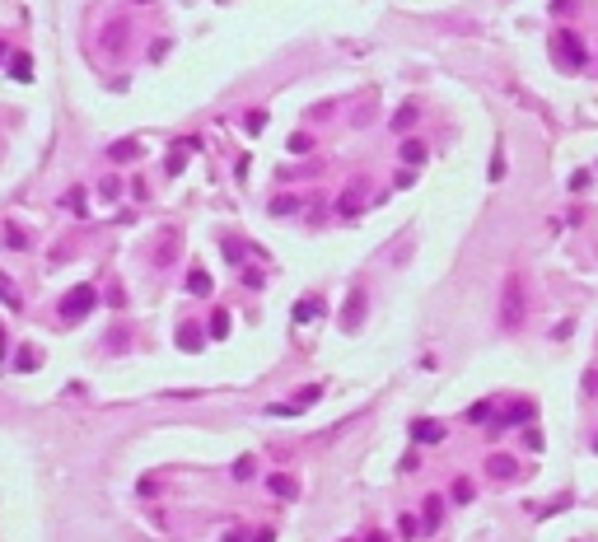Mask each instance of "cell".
Here are the masks:
<instances>
[{"instance_id":"cell-1","label":"cell","mask_w":598,"mask_h":542,"mask_svg":"<svg viewBox=\"0 0 598 542\" xmlns=\"http://www.w3.org/2000/svg\"><path fill=\"white\" fill-rule=\"evenodd\" d=\"M528 304H523V276L519 271H510V281H505V299H500V323L505 328H519Z\"/></svg>"},{"instance_id":"cell-2","label":"cell","mask_w":598,"mask_h":542,"mask_svg":"<svg viewBox=\"0 0 598 542\" xmlns=\"http://www.w3.org/2000/svg\"><path fill=\"white\" fill-rule=\"evenodd\" d=\"M551 47H556V66H561V71H580V66H589V52H584V42H580V38H575V33H566V28H561V33H556V38H551Z\"/></svg>"},{"instance_id":"cell-3","label":"cell","mask_w":598,"mask_h":542,"mask_svg":"<svg viewBox=\"0 0 598 542\" xmlns=\"http://www.w3.org/2000/svg\"><path fill=\"white\" fill-rule=\"evenodd\" d=\"M94 299H99V295H94V285H75V290L61 299V313H66V318H84V313L94 309Z\"/></svg>"},{"instance_id":"cell-4","label":"cell","mask_w":598,"mask_h":542,"mask_svg":"<svg viewBox=\"0 0 598 542\" xmlns=\"http://www.w3.org/2000/svg\"><path fill=\"white\" fill-rule=\"evenodd\" d=\"M364 318V290H351V299H346V318H341V328L346 332H356Z\"/></svg>"},{"instance_id":"cell-5","label":"cell","mask_w":598,"mask_h":542,"mask_svg":"<svg viewBox=\"0 0 598 542\" xmlns=\"http://www.w3.org/2000/svg\"><path fill=\"white\" fill-rule=\"evenodd\" d=\"M523 421H533V402H510L505 407V416H500V426H523Z\"/></svg>"},{"instance_id":"cell-6","label":"cell","mask_w":598,"mask_h":542,"mask_svg":"<svg viewBox=\"0 0 598 542\" xmlns=\"http://www.w3.org/2000/svg\"><path fill=\"white\" fill-rule=\"evenodd\" d=\"M266 486L276 491L281 500H295V495H299V482H295V477H286V472H276V477H266Z\"/></svg>"},{"instance_id":"cell-7","label":"cell","mask_w":598,"mask_h":542,"mask_svg":"<svg viewBox=\"0 0 598 542\" xmlns=\"http://www.w3.org/2000/svg\"><path fill=\"white\" fill-rule=\"evenodd\" d=\"M412 439H421V444H440L444 426H435V421H416V426H412Z\"/></svg>"},{"instance_id":"cell-8","label":"cell","mask_w":598,"mask_h":542,"mask_svg":"<svg viewBox=\"0 0 598 542\" xmlns=\"http://www.w3.org/2000/svg\"><path fill=\"white\" fill-rule=\"evenodd\" d=\"M412 127H416V103H402L393 117V131H412Z\"/></svg>"},{"instance_id":"cell-9","label":"cell","mask_w":598,"mask_h":542,"mask_svg":"<svg viewBox=\"0 0 598 542\" xmlns=\"http://www.w3.org/2000/svg\"><path fill=\"white\" fill-rule=\"evenodd\" d=\"M187 295H197V299H206V295H210V276H206V271H192V276H187Z\"/></svg>"},{"instance_id":"cell-10","label":"cell","mask_w":598,"mask_h":542,"mask_svg":"<svg viewBox=\"0 0 598 542\" xmlns=\"http://www.w3.org/2000/svg\"><path fill=\"white\" fill-rule=\"evenodd\" d=\"M318 313H323V299H299V304H295V323H309Z\"/></svg>"},{"instance_id":"cell-11","label":"cell","mask_w":598,"mask_h":542,"mask_svg":"<svg viewBox=\"0 0 598 542\" xmlns=\"http://www.w3.org/2000/svg\"><path fill=\"white\" fill-rule=\"evenodd\" d=\"M178 346L182 351H201V328H178Z\"/></svg>"},{"instance_id":"cell-12","label":"cell","mask_w":598,"mask_h":542,"mask_svg":"<svg viewBox=\"0 0 598 542\" xmlns=\"http://www.w3.org/2000/svg\"><path fill=\"white\" fill-rule=\"evenodd\" d=\"M136 155H140V145H136V140H117V145L108 150V159H136Z\"/></svg>"},{"instance_id":"cell-13","label":"cell","mask_w":598,"mask_h":542,"mask_svg":"<svg viewBox=\"0 0 598 542\" xmlns=\"http://www.w3.org/2000/svg\"><path fill=\"white\" fill-rule=\"evenodd\" d=\"M486 472H491V477H514V463H510L505 454H495L491 463H486Z\"/></svg>"},{"instance_id":"cell-14","label":"cell","mask_w":598,"mask_h":542,"mask_svg":"<svg viewBox=\"0 0 598 542\" xmlns=\"http://www.w3.org/2000/svg\"><path fill=\"white\" fill-rule=\"evenodd\" d=\"M440 515H444L440 495H430V500H425V528H440Z\"/></svg>"},{"instance_id":"cell-15","label":"cell","mask_w":598,"mask_h":542,"mask_svg":"<svg viewBox=\"0 0 598 542\" xmlns=\"http://www.w3.org/2000/svg\"><path fill=\"white\" fill-rule=\"evenodd\" d=\"M220 253H225V262H243V253H248V248H243L238 238H225V243H220Z\"/></svg>"},{"instance_id":"cell-16","label":"cell","mask_w":598,"mask_h":542,"mask_svg":"<svg viewBox=\"0 0 598 542\" xmlns=\"http://www.w3.org/2000/svg\"><path fill=\"white\" fill-rule=\"evenodd\" d=\"M10 75H14V79H28V75H33V61H28V56H14V61H10Z\"/></svg>"},{"instance_id":"cell-17","label":"cell","mask_w":598,"mask_h":542,"mask_svg":"<svg viewBox=\"0 0 598 542\" xmlns=\"http://www.w3.org/2000/svg\"><path fill=\"white\" fill-rule=\"evenodd\" d=\"M472 495H477V491H472V482H468V477H458V482H453V500H458V505H468Z\"/></svg>"},{"instance_id":"cell-18","label":"cell","mask_w":598,"mask_h":542,"mask_svg":"<svg viewBox=\"0 0 598 542\" xmlns=\"http://www.w3.org/2000/svg\"><path fill=\"white\" fill-rule=\"evenodd\" d=\"M402 159H407V164H421V159H425V145H421V140H407V145H402Z\"/></svg>"},{"instance_id":"cell-19","label":"cell","mask_w":598,"mask_h":542,"mask_svg":"<svg viewBox=\"0 0 598 542\" xmlns=\"http://www.w3.org/2000/svg\"><path fill=\"white\" fill-rule=\"evenodd\" d=\"M66 210H75V215H84V210H89V201H84V192H66Z\"/></svg>"},{"instance_id":"cell-20","label":"cell","mask_w":598,"mask_h":542,"mask_svg":"<svg viewBox=\"0 0 598 542\" xmlns=\"http://www.w3.org/2000/svg\"><path fill=\"white\" fill-rule=\"evenodd\" d=\"M210 336H229V313H210Z\"/></svg>"},{"instance_id":"cell-21","label":"cell","mask_w":598,"mask_h":542,"mask_svg":"<svg viewBox=\"0 0 598 542\" xmlns=\"http://www.w3.org/2000/svg\"><path fill=\"white\" fill-rule=\"evenodd\" d=\"M262 127H266V112H248V117H243V131H248V136H258Z\"/></svg>"},{"instance_id":"cell-22","label":"cell","mask_w":598,"mask_h":542,"mask_svg":"<svg viewBox=\"0 0 598 542\" xmlns=\"http://www.w3.org/2000/svg\"><path fill=\"white\" fill-rule=\"evenodd\" d=\"M0 299H5L10 309H19V290H14L10 281H5V276H0Z\"/></svg>"},{"instance_id":"cell-23","label":"cell","mask_w":598,"mask_h":542,"mask_svg":"<svg viewBox=\"0 0 598 542\" xmlns=\"http://www.w3.org/2000/svg\"><path fill=\"white\" fill-rule=\"evenodd\" d=\"M14 369H38V351H19V356H14Z\"/></svg>"},{"instance_id":"cell-24","label":"cell","mask_w":598,"mask_h":542,"mask_svg":"<svg viewBox=\"0 0 598 542\" xmlns=\"http://www.w3.org/2000/svg\"><path fill=\"white\" fill-rule=\"evenodd\" d=\"M486 416H491V402H477V407H468V421H477V426H482Z\"/></svg>"},{"instance_id":"cell-25","label":"cell","mask_w":598,"mask_h":542,"mask_svg":"<svg viewBox=\"0 0 598 542\" xmlns=\"http://www.w3.org/2000/svg\"><path fill=\"white\" fill-rule=\"evenodd\" d=\"M182 164H187V155H182V145H178V150L169 155V173H173V178H178V173H182Z\"/></svg>"},{"instance_id":"cell-26","label":"cell","mask_w":598,"mask_h":542,"mask_svg":"<svg viewBox=\"0 0 598 542\" xmlns=\"http://www.w3.org/2000/svg\"><path fill=\"white\" fill-rule=\"evenodd\" d=\"M173 258V230H164V243H159V262Z\"/></svg>"},{"instance_id":"cell-27","label":"cell","mask_w":598,"mask_h":542,"mask_svg":"<svg viewBox=\"0 0 598 542\" xmlns=\"http://www.w3.org/2000/svg\"><path fill=\"white\" fill-rule=\"evenodd\" d=\"M234 477H238V482H248V477H253V458H238V463H234Z\"/></svg>"},{"instance_id":"cell-28","label":"cell","mask_w":598,"mask_h":542,"mask_svg":"<svg viewBox=\"0 0 598 542\" xmlns=\"http://www.w3.org/2000/svg\"><path fill=\"white\" fill-rule=\"evenodd\" d=\"M309 145H313L309 136H290V150H295V155H304V150H309Z\"/></svg>"},{"instance_id":"cell-29","label":"cell","mask_w":598,"mask_h":542,"mask_svg":"<svg viewBox=\"0 0 598 542\" xmlns=\"http://www.w3.org/2000/svg\"><path fill=\"white\" fill-rule=\"evenodd\" d=\"M584 393H589V397H598V369H589V374H584Z\"/></svg>"},{"instance_id":"cell-30","label":"cell","mask_w":598,"mask_h":542,"mask_svg":"<svg viewBox=\"0 0 598 542\" xmlns=\"http://www.w3.org/2000/svg\"><path fill=\"white\" fill-rule=\"evenodd\" d=\"M103 197H108V201H112V197H122V182L108 178V182H103Z\"/></svg>"},{"instance_id":"cell-31","label":"cell","mask_w":598,"mask_h":542,"mask_svg":"<svg viewBox=\"0 0 598 542\" xmlns=\"http://www.w3.org/2000/svg\"><path fill=\"white\" fill-rule=\"evenodd\" d=\"M551 14H561V19H566V14H571V0H551Z\"/></svg>"},{"instance_id":"cell-32","label":"cell","mask_w":598,"mask_h":542,"mask_svg":"<svg viewBox=\"0 0 598 542\" xmlns=\"http://www.w3.org/2000/svg\"><path fill=\"white\" fill-rule=\"evenodd\" d=\"M253 542H276V533H271V528H262V533H258Z\"/></svg>"},{"instance_id":"cell-33","label":"cell","mask_w":598,"mask_h":542,"mask_svg":"<svg viewBox=\"0 0 598 542\" xmlns=\"http://www.w3.org/2000/svg\"><path fill=\"white\" fill-rule=\"evenodd\" d=\"M0 61H5V42H0Z\"/></svg>"},{"instance_id":"cell-34","label":"cell","mask_w":598,"mask_h":542,"mask_svg":"<svg viewBox=\"0 0 598 542\" xmlns=\"http://www.w3.org/2000/svg\"><path fill=\"white\" fill-rule=\"evenodd\" d=\"M369 542H384V538H379V533H374V538H369Z\"/></svg>"},{"instance_id":"cell-35","label":"cell","mask_w":598,"mask_h":542,"mask_svg":"<svg viewBox=\"0 0 598 542\" xmlns=\"http://www.w3.org/2000/svg\"><path fill=\"white\" fill-rule=\"evenodd\" d=\"M594 449H598V435H594Z\"/></svg>"}]
</instances>
